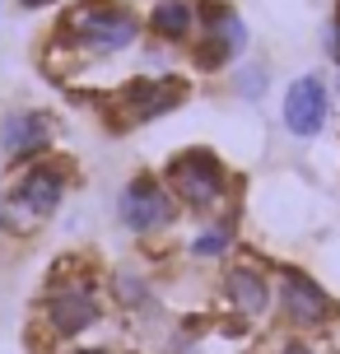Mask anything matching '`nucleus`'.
<instances>
[{
    "instance_id": "obj_1",
    "label": "nucleus",
    "mask_w": 340,
    "mask_h": 354,
    "mask_svg": "<svg viewBox=\"0 0 340 354\" xmlns=\"http://www.w3.org/2000/svg\"><path fill=\"white\" fill-rule=\"evenodd\" d=\"M144 37V19L126 0H75L52 33V52L66 61H112Z\"/></svg>"
},
{
    "instance_id": "obj_2",
    "label": "nucleus",
    "mask_w": 340,
    "mask_h": 354,
    "mask_svg": "<svg viewBox=\"0 0 340 354\" xmlns=\"http://www.w3.org/2000/svg\"><path fill=\"white\" fill-rule=\"evenodd\" d=\"M37 313H42L47 336L75 345L84 331H93V326L103 322V313H108V289H103V280L93 275L89 266L66 261L47 275Z\"/></svg>"
},
{
    "instance_id": "obj_3",
    "label": "nucleus",
    "mask_w": 340,
    "mask_h": 354,
    "mask_svg": "<svg viewBox=\"0 0 340 354\" xmlns=\"http://www.w3.org/2000/svg\"><path fill=\"white\" fill-rule=\"evenodd\" d=\"M70 196V163L47 154V159L19 168L10 192L0 196V233L10 238H23V233L42 229Z\"/></svg>"
},
{
    "instance_id": "obj_4",
    "label": "nucleus",
    "mask_w": 340,
    "mask_h": 354,
    "mask_svg": "<svg viewBox=\"0 0 340 354\" xmlns=\"http://www.w3.org/2000/svg\"><path fill=\"white\" fill-rule=\"evenodd\" d=\"M159 177L168 182V192H173V201L182 205V214H196V219L224 214L233 192H238V177L229 173V163L219 159L215 149H205V145L178 149L173 159L163 163Z\"/></svg>"
},
{
    "instance_id": "obj_5",
    "label": "nucleus",
    "mask_w": 340,
    "mask_h": 354,
    "mask_svg": "<svg viewBox=\"0 0 340 354\" xmlns=\"http://www.w3.org/2000/svg\"><path fill=\"white\" fill-rule=\"evenodd\" d=\"M275 313L294 336H317L340 322V303L317 275L299 266H275Z\"/></svg>"
},
{
    "instance_id": "obj_6",
    "label": "nucleus",
    "mask_w": 340,
    "mask_h": 354,
    "mask_svg": "<svg viewBox=\"0 0 340 354\" xmlns=\"http://www.w3.org/2000/svg\"><path fill=\"white\" fill-rule=\"evenodd\" d=\"M247 42H252L247 19L238 15L233 5L200 0V24H196L191 47H187V56H191V66L200 75H219V71H229V66H238L243 52H247Z\"/></svg>"
},
{
    "instance_id": "obj_7",
    "label": "nucleus",
    "mask_w": 340,
    "mask_h": 354,
    "mask_svg": "<svg viewBox=\"0 0 340 354\" xmlns=\"http://www.w3.org/2000/svg\"><path fill=\"white\" fill-rule=\"evenodd\" d=\"M117 219L131 238H163V233L178 229L182 205L173 201V192L159 173H135L117 192Z\"/></svg>"
},
{
    "instance_id": "obj_8",
    "label": "nucleus",
    "mask_w": 340,
    "mask_h": 354,
    "mask_svg": "<svg viewBox=\"0 0 340 354\" xmlns=\"http://www.w3.org/2000/svg\"><path fill=\"white\" fill-rule=\"evenodd\" d=\"M219 299L243 326H256L275 313V270L256 261L219 266Z\"/></svg>"
},
{
    "instance_id": "obj_9",
    "label": "nucleus",
    "mask_w": 340,
    "mask_h": 354,
    "mask_svg": "<svg viewBox=\"0 0 340 354\" xmlns=\"http://www.w3.org/2000/svg\"><path fill=\"white\" fill-rule=\"evenodd\" d=\"M52 140H56V117L47 107H10L0 117V159L15 173L37 159H47Z\"/></svg>"
},
{
    "instance_id": "obj_10",
    "label": "nucleus",
    "mask_w": 340,
    "mask_h": 354,
    "mask_svg": "<svg viewBox=\"0 0 340 354\" xmlns=\"http://www.w3.org/2000/svg\"><path fill=\"white\" fill-rule=\"evenodd\" d=\"M280 126L294 140H317L331 126V84H326L322 75L289 80L285 98H280Z\"/></svg>"
},
{
    "instance_id": "obj_11",
    "label": "nucleus",
    "mask_w": 340,
    "mask_h": 354,
    "mask_svg": "<svg viewBox=\"0 0 340 354\" xmlns=\"http://www.w3.org/2000/svg\"><path fill=\"white\" fill-rule=\"evenodd\" d=\"M182 98H187V80H178V75H135L117 88V117L126 126L159 122Z\"/></svg>"
},
{
    "instance_id": "obj_12",
    "label": "nucleus",
    "mask_w": 340,
    "mask_h": 354,
    "mask_svg": "<svg viewBox=\"0 0 340 354\" xmlns=\"http://www.w3.org/2000/svg\"><path fill=\"white\" fill-rule=\"evenodd\" d=\"M233 252H238V219L224 210V214L200 219L196 229H191L182 257H187V261H196V266H229Z\"/></svg>"
},
{
    "instance_id": "obj_13",
    "label": "nucleus",
    "mask_w": 340,
    "mask_h": 354,
    "mask_svg": "<svg viewBox=\"0 0 340 354\" xmlns=\"http://www.w3.org/2000/svg\"><path fill=\"white\" fill-rule=\"evenodd\" d=\"M200 24V0H154L144 15V37L163 47H191Z\"/></svg>"
},
{
    "instance_id": "obj_14",
    "label": "nucleus",
    "mask_w": 340,
    "mask_h": 354,
    "mask_svg": "<svg viewBox=\"0 0 340 354\" xmlns=\"http://www.w3.org/2000/svg\"><path fill=\"white\" fill-rule=\"evenodd\" d=\"M103 289H108V299L122 313H154L159 308V289H154V280L144 275L140 266H117V270H108Z\"/></svg>"
},
{
    "instance_id": "obj_15",
    "label": "nucleus",
    "mask_w": 340,
    "mask_h": 354,
    "mask_svg": "<svg viewBox=\"0 0 340 354\" xmlns=\"http://www.w3.org/2000/svg\"><path fill=\"white\" fill-rule=\"evenodd\" d=\"M229 80H233V93H238L243 103H256V98H266V88H270V71L261 66V61L229 71Z\"/></svg>"
},
{
    "instance_id": "obj_16",
    "label": "nucleus",
    "mask_w": 340,
    "mask_h": 354,
    "mask_svg": "<svg viewBox=\"0 0 340 354\" xmlns=\"http://www.w3.org/2000/svg\"><path fill=\"white\" fill-rule=\"evenodd\" d=\"M270 354H322V350H317V340H312V336H294V331H289L285 340H275V350H270Z\"/></svg>"
},
{
    "instance_id": "obj_17",
    "label": "nucleus",
    "mask_w": 340,
    "mask_h": 354,
    "mask_svg": "<svg viewBox=\"0 0 340 354\" xmlns=\"http://www.w3.org/2000/svg\"><path fill=\"white\" fill-rule=\"evenodd\" d=\"M326 61L340 71V0H336V15H331V24H326Z\"/></svg>"
},
{
    "instance_id": "obj_18",
    "label": "nucleus",
    "mask_w": 340,
    "mask_h": 354,
    "mask_svg": "<svg viewBox=\"0 0 340 354\" xmlns=\"http://www.w3.org/2000/svg\"><path fill=\"white\" fill-rule=\"evenodd\" d=\"M66 354H112V350H108V345H79V340H75Z\"/></svg>"
},
{
    "instance_id": "obj_19",
    "label": "nucleus",
    "mask_w": 340,
    "mask_h": 354,
    "mask_svg": "<svg viewBox=\"0 0 340 354\" xmlns=\"http://www.w3.org/2000/svg\"><path fill=\"white\" fill-rule=\"evenodd\" d=\"M23 10H47V5H56V0H19Z\"/></svg>"
},
{
    "instance_id": "obj_20",
    "label": "nucleus",
    "mask_w": 340,
    "mask_h": 354,
    "mask_svg": "<svg viewBox=\"0 0 340 354\" xmlns=\"http://www.w3.org/2000/svg\"><path fill=\"white\" fill-rule=\"evenodd\" d=\"M0 15H5V0H0Z\"/></svg>"
},
{
    "instance_id": "obj_21",
    "label": "nucleus",
    "mask_w": 340,
    "mask_h": 354,
    "mask_svg": "<svg viewBox=\"0 0 340 354\" xmlns=\"http://www.w3.org/2000/svg\"><path fill=\"white\" fill-rule=\"evenodd\" d=\"M336 93H340V80H336Z\"/></svg>"
}]
</instances>
